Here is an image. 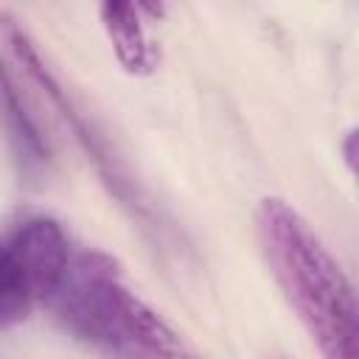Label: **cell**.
I'll use <instances>...</instances> for the list:
<instances>
[{
  "instance_id": "7a4b0ae2",
  "label": "cell",
  "mask_w": 359,
  "mask_h": 359,
  "mask_svg": "<svg viewBox=\"0 0 359 359\" xmlns=\"http://www.w3.org/2000/svg\"><path fill=\"white\" fill-rule=\"evenodd\" d=\"M45 306L87 345L115 359H196L191 345L126 283L118 264L95 250H73Z\"/></svg>"
},
{
  "instance_id": "5b68a950",
  "label": "cell",
  "mask_w": 359,
  "mask_h": 359,
  "mask_svg": "<svg viewBox=\"0 0 359 359\" xmlns=\"http://www.w3.org/2000/svg\"><path fill=\"white\" fill-rule=\"evenodd\" d=\"M31 289L11 255V247L0 241V331L22 323L31 311Z\"/></svg>"
},
{
  "instance_id": "6da1fadb",
  "label": "cell",
  "mask_w": 359,
  "mask_h": 359,
  "mask_svg": "<svg viewBox=\"0 0 359 359\" xmlns=\"http://www.w3.org/2000/svg\"><path fill=\"white\" fill-rule=\"evenodd\" d=\"M255 230L283 297L323 359H356L353 286L311 224L283 199L266 196L255 210Z\"/></svg>"
},
{
  "instance_id": "8992f818",
  "label": "cell",
  "mask_w": 359,
  "mask_h": 359,
  "mask_svg": "<svg viewBox=\"0 0 359 359\" xmlns=\"http://www.w3.org/2000/svg\"><path fill=\"white\" fill-rule=\"evenodd\" d=\"M0 104H3V109L8 112V118H11V132H14V137L20 140V149H22L25 154H31L34 160H42V157H45V143H42V137L36 135L34 121L25 115V109H22V104H20V95L14 93L11 79H8V73L3 70V65H0Z\"/></svg>"
},
{
  "instance_id": "3957f363",
  "label": "cell",
  "mask_w": 359,
  "mask_h": 359,
  "mask_svg": "<svg viewBox=\"0 0 359 359\" xmlns=\"http://www.w3.org/2000/svg\"><path fill=\"white\" fill-rule=\"evenodd\" d=\"M8 247H11V255L31 289V297L45 303V297L53 292V286L59 283V278L67 269V261L73 255L70 238L65 236L62 224L48 216L25 219L17 227Z\"/></svg>"
},
{
  "instance_id": "277c9868",
  "label": "cell",
  "mask_w": 359,
  "mask_h": 359,
  "mask_svg": "<svg viewBox=\"0 0 359 359\" xmlns=\"http://www.w3.org/2000/svg\"><path fill=\"white\" fill-rule=\"evenodd\" d=\"M101 22L109 34V42L118 53V62L129 73H149L157 65V50L143 31L140 6L107 3V6H101Z\"/></svg>"
}]
</instances>
